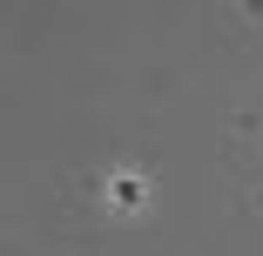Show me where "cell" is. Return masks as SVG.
Returning <instances> with one entry per match:
<instances>
[{"mask_svg": "<svg viewBox=\"0 0 263 256\" xmlns=\"http://www.w3.org/2000/svg\"><path fill=\"white\" fill-rule=\"evenodd\" d=\"M108 202H115V209H135V202H142V175H115L108 182Z\"/></svg>", "mask_w": 263, "mask_h": 256, "instance_id": "cell-1", "label": "cell"}]
</instances>
